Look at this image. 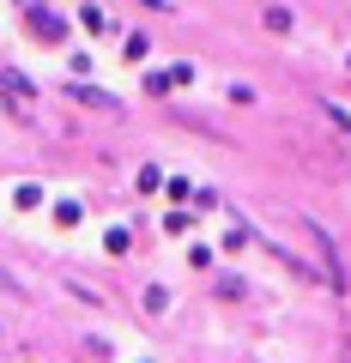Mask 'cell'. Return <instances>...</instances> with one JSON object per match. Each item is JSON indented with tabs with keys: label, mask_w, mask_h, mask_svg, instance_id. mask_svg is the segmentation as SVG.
<instances>
[{
	"label": "cell",
	"mask_w": 351,
	"mask_h": 363,
	"mask_svg": "<svg viewBox=\"0 0 351 363\" xmlns=\"http://www.w3.org/2000/svg\"><path fill=\"white\" fill-rule=\"evenodd\" d=\"M25 13H30V30H37V37H61V18H49V6H25Z\"/></svg>",
	"instance_id": "obj_1"
},
{
	"label": "cell",
	"mask_w": 351,
	"mask_h": 363,
	"mask_svg": "<svg viewBox=\"0 0 351 363\" xmlns=\"http://www.w3.org/2000/svg\"><path fill=\"white\" fill-rule=\"evenodd\" d=\"M260 25H267V30H291L297 13H291V6H260Z\"/></svg>",
	"instance_id": "obj_2"
},
{
	"label": "cell",
	"mask_w": 351,
	"mask_h": 363,
	"mask_svg": "<svg viewBox=\"0 0 351 363\" xmlns=\"http://www.w3.org/2000/svg\"><path fill=\"white\" fill-rule=\"evenodd\" d=\"M73 97H79V104H97V109H116V97L97 91V85H73Z\"/></svg>",
	"instance_id": "obj_3"
},
{
	"label": "cell",
	"mask_w": 351,
	"mask_h": 363,
	"mask_svg": "<svg viewBox=\"0 0 351 363\" xmlns=\"http://www.w3.org/2000/svg\"><path fill=\"white\" fill-rule=\"evenodd\" d=\"M212 291H218V297H224V303H236V297H243V291H248V285H243V272H224V279H218V285H212Z\"/></svg>",
	"instance_id": "obj_4"
},
{
	"label": "cell",
	"mask_w": 351,
	"mask_h": 363,
	"mask_svg": "<svg viewBox=\"0 0 351 363\" xmlns=\"http://www.w3.org/2000/svg\"><path fill=\"white\" fill-rule=\"evenodd\" d=\"M140 303H145V315H164V309H169V291H164V285H145Z\"/></svg>",
	"instance_id": "obj_5"
},
{
	"label": "cell",
	"mask_w": 351,
	"mask_h": 363,
	"mask_svg": "<svg viewBox=\"0 0 351 363\" xmlns=\"http://www.w3.org/2000/svg\"><path fill=\"white\" fill-rule=\"evenodd\" d=\"M79 25L85 30H109V18H104V6H79Z\"/></svg>",
	"instance_id": "obj_6"
},
{
	"label": "cell",
	"mask_w": 351,
	"mask_h": 363,
	"mask_svg": "<svg viewBox=\"0 0 351 363\" xmlns=\"http://www.w3.org/2000/svg\"><path fill=\"white\" fill-rule=\"evenodd\" d=\"M0 85L13 91V97H30V79H25V73H13V67H6V73H0Z\"/></svg>",
	"instance_id": "obj_7"
},
{
	"label": "cell",
	"mask_w": 351,
	"mask_h": 363,
	"mask_svg": "<svg viewBox=\"0 0 351 363\" xmlns=\"http://www.w3.org/2000/svg\"><path fill=\"white\" fill-rule=\"evenodd\" d=\"M164 79H169V85H194V61H176Z\"/></svg>",
	"instance_id": "obj_8"
},
{
	"label": "cell",
	"mask_w": 351,
	"mask_h": 363,
	"mask_svg": "<svg viewBox=\"0 0 351 363\" xmlns=\"http://www.w3.org/2000/svg\"><path fill=\"white\" fill-rule=\"evenodd\" d=\"M212 260H218V248H206V242L188 248V267H212Z\"/></svg>",
	"instance_id": "obj_9"
},
{
	"label": "cell",
	"mask_w": 351,
	"mask_h": 363,
	"mask_svg": "<svg viewBox=\"0 0 351 363\" xmlns=\"http://www.w3.org/2000/svg\"><path fill=\"white\" fill-rule=\"evenodd\" d=\"M13 200L30 212V206H43V188H30V182H25V188H13Z\"/></svg>",
	"instance_id": "obj_10"
},
{
	"label": "cell",
	"mask_w": 351,
	"mask_h": 363,
	"mask_svg": "<svg viewBox=\"0 0 351 363\" xmlns=\"http://www.w3.org/2000/svg\"><path fill=\"white\" fill-rule=\"evenodd\" d=\"M55 224H67V230H73V224H79V200H61V206H55Z\"/></svg>",
	"instance_id": "obj_11"
},
{
	"label": "cell",
	"mask_w": 351,
	"mask_h": 363,
	"mask_svg": "<svg viewBox=\"0 0 351 363\" xmlns=\"http://www.w3.org/2000/svg\"><path fill=\"white\" fill-rule=\"evenodd\" d=\"M157 182H164V169H157V164H145V169H140V194H152Z\"/></svg>",
	"instance_id": "obj_12"
},
{
	"label": "cell",
	"mask_w": 351,
	"mask_h": 363,
	"mask_svg": "<svg viewBox=\"0 0 351 363\" xmlns=\"http://www.w3.org/2000/svg\"><path fill=\"white\" fill-rule=\"evenodd\" d=\"M104 248H109V255H128V230H121V224H116V230L104 236Z\"/></svg>",
	"instance_id": "obj_13"
},
{
	"label": "cell",
	"mask_w": 351,
	"mask_h": 363,
	"mask_svg": "<svg viewBox=\"0 0 351 363\" xmlns=\"http://www.w3.org/2000/svg\"><path fill=\"white\" fill-rule=\"evenodd\" d=\"M0 291H6V297H25V285H18V279H13L6 267H0Z\"/></svg>",
	"instance_id": "obj_14"
},
{
	"label": "cell",
	"mask_w": 351,
	"mask_h": 363,
	"mask_svg": "<svg viewBox=\"0 0 351 363\" xmlns=\"http://www.w3.org/2000/svg\"><path fill=\"white\" fill-rule=\"evenodd\" d=\"M321 109H327V116H333V121H339V128H345V133H351V109H339V104H321Z\"/></svg>",
	"instance_id": "obj_15"
},
{
	"label": "cell",
	"mask_w": 351,
	"mask_h": 363,
	"mask_svg": "<svg viewBox=\"0 0 351 363\" xmlns=\"http://www.w3.org/2000/svg\"><path fill=\"white\" fill-rule=\"evenodd\" d=\"M345 67H351V55H345Z\"/></svg>",
	"instance_id": "obj_16"
}]
</instances>
